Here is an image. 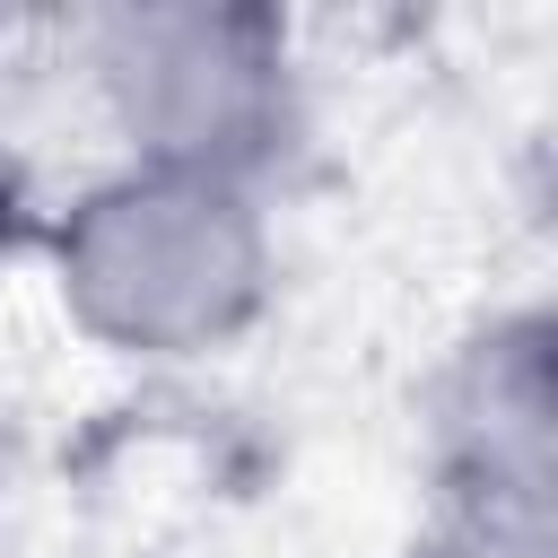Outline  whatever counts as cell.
I'll list each match as a JSON object with an SVG mask.
<instances>
[{
    "label": "cell",
    "instance_id": "cell-1",
    "mask_svg": "<svg viewBox=\"0 0 558 558\" xmlns=\"http://www.w3.org/2000/svg\"><path fill=\"white\" fill-rule=\"evenodd\" d=\"M35 253L70 331L131 366L218 357L279 296L270 192L174 166H113L78 183L44 218Z\"/></svg>",
    "mask_w": 558,
    "mask_h": 558
},
{
    "label": "cell",
    "instance_id": "cell-2",
    "mask_svg": "<svg viewBox=\"0 0 558 558\" xmlns=\"http://www.w3.org/2000/svg\"><path fill=\"white\" fill-rule=\"evenodd\" d=\"M87 78L122 166H174L270 192L305 140V70L279 9H113L87 26Z\"/></svg>",
    "mask_w": 558,
    "mask_h": 558
},
{
    "label": "cell",
    "instance_id": "cell-3",
    "mask_svg": "<svg viewBox=\"0 0 558 558\" xmlns=\"http://www.w3.org/2000/svg\"><path fill=\"white\" fill-rule=\"evenodd\" d=\"M427 488L453 558H549L558 541V331L488 314L427 384Z\"/></svg>",
    "mask_w": 558,
    "mask_h": 558
},
{
    "label": "cell",
    "instance_id": "cell-4",
    "mask_svg": "<svg viewBox=\"0 0 558 558\" xmlns=\"http://www.w3.org/2000/svg\"><path fill=\"white\" fill-rule=\"evenodd\" d=\"M35 235H44L35 183H26V166L0 148V270H9V262H26V253H35Z\"/></svg>",
    "mask_w": 558,
    "mask_h": 558
}]
</instances>
